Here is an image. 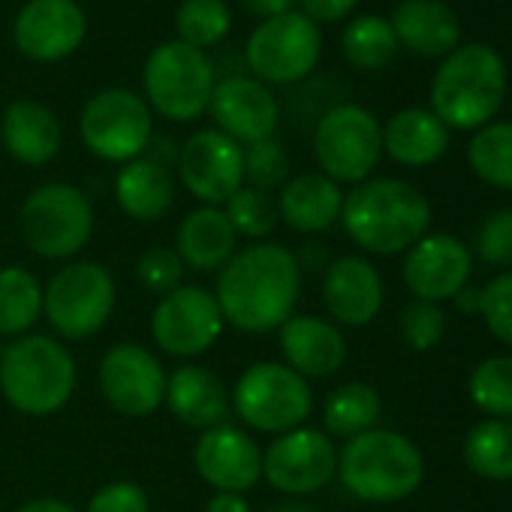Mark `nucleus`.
I'll return each mask as SVG.
<instances>
[{"label":"nucleus","instance_id":"39","mask_svg":"<svg viewBox=\"0 0 512 512\" xmlns=\"http://www.w3.org/2000/svg\"><path fill=\"white\" fill-rule=\"evenodd\" d=\"M184 272L187 266L181 263V256L175 247L169 244H157L139 253L136 260V281L148 296L163 299L166 293L178 290L184 284Z\"/></svg>","mask_w":512,"mask_h":512},{"label":"nucleus","instance_id":"24","mask_svg":"<svg viewBox=\"0 0 512 512\" xmlns=\"http://www.w3.org/2000/svg\"><path fill=\"white\" fill-rule=\"evenodd\" d=\"M398 49L419 58H446L461 46V22L443 0H401L389 19Z\"/></svg>","mask_w":512,"mask_h":512},{"label":"nucleus","instance_id":"27","mask_svg":"<svg viewBox=\"0 0 512 512\" xmlns=\"http://www.w3.org/2000/svg\"><path fill=\"white\" fill-rule=\"evenodd\" d=\"M275 199L284 226L302 235H317L332 229L341 220V208H344L341 184H335L323 172L293 175Z\"/></svg>","mask_w":512,"mask_h":512},{"label":"nucleus","instance_id":"37","mask_svg":"<svg viewBox=\"0 0 512 512\" xmlns=\"http://www.w3.org/2000/svg\"><path fill=\"white\" fill-rule=\"evenodd\" d=\"M232 28V16L226 0H184L175 13L178 40L205 52L217 46Z\"/></svg>","mask_w":512,"mask_h":512},{"label":"nucleus","instance_id":"23","mask_svg":"<svg viewBox=\"0 0 512 512\" xmlns=\"http://www.w3.org/2000/svg\"><path fill=\"white\" fill-rule=\"evenodd\" d=\"M163 407L184 428L193 431H208L214 425H223L232 410L226 383L205 365H193V362H184L169 374Z\"/></svg>","mask_w":512,"mask_h":512},{"label":"nucleus","instance_id":"33","mask_svg":"<svg viewBox=\"0 0 512 512\" xmlns=\"http://www.w3.org/2000/svg\"><path fill=\"white\" fill-rule=\"evenodd\" d=\"M467 163L479 181L512 193V121L479 127L467 145Z\"/></svg>","mask_w":512,"mask_h":512},{"label":"nucleus","instance_id":"4","mask_svg":"<svg viewBox=\"0 0 512 512\" xmlns=\"http://www.w3.org/2000/svg\"><path fill=\"white\" fill-rule=\"evenodd\" d=\"M506 64L497 49L485 43L458 46L443 58L431 79V112L449 130H470L491 124L506 100Z\"/></svg>","mask_w":512,"mask_h":512},{"label":"nucleus","instance_id":"11","mask_svg":"<svg viewBox=\"0 0 512 512\" xmlns=\"http://www.w3.org/2000/svg\"><path fill=\"white\" fill-rule=\"evenodd\" d=\"M85 148L106 163H130L145 157L154 139V118L148 103L127 88H106L94 94L79 118Z\"/></svg>","mask_w":512,"mask_h":512},{"label":"nucleus","instance_id":"26","mask_svg":"<svg viewBox=\"0 0 512 512\" xmlns=\"http://www.w3.org/2000/svg\"><path fill=\"white\" fill-rule=\"evenodd\" d=\"M0 142L25 166H46L61 154L64 130L58 115L40 100H16L0 118Z\"/></svg>","mask_w":512,"mask_h":512},{"label":"nucleus","instance_id":"12","mask_svg":"<svg viewBox=\"0 0 512 512\" xmlns=\"http://www.w3.org/2000/svg\"><path fill=\"white\" fill-rule=\"evenodd\" d=\"M323 55L320 28L302 16L287 13L269 22H260L247 40L244 61L250 73L263 85H293L314 73Z\"/></svg>","mask_w":512,"mask_h":512},{"label":"nucleus","instance_id":"19","mask_svg":"<svg viewBox=\"0 0 512 512\" xmlns=\"http://www.w3.org/2000/svg\"><path fill=\"white\" fill-rule=\"evenodd\" d=\"M208 115L214 121V130H220L241 148L272 139L281 124V106L269 85L247 76L220 79L211 91Z\"/></svg>","mask_w":512,"mask_h":512},{"label":"nucleus","instance_id":"47","mask_svg":"<svg viewBox=\"0 0 512 512\" xmlns=\"http://www.w3.org/2000/svg\"><path fill=\"white\" fill-rule=\"evenodd\" d=\"M13 512H79V509L61 497H34V500H25L22 506H16Z\"/></svg>","mask_w":512,"mask_h":512},{"label":"nucleus","instance_id":"13","mask_svg":"<svg viewBox=\"0 0 512 512\" xmlns=\"http://www.w3.org/2000/svg\"><path fill=\"white\" fill-rule=\"evenodd\" d=\"M223 329L226 320L214 293L199 284H181L178 290L157 299L151 311L154 344L178 362L205 356L220 341Z\"/></svg>","mask_w":512,"mask_h":512},{"label":"nucleus","instance_id":"9","mask_svg":"<svg viewBox=\"0 0 512 512\" xmlns=\"http://www.w3.org/2000/svg\"><path fill=\"white\" fill-rule=\"evenodd\" d=\"M214 85L217 79L208 55L181 40H169L157 46L142 70L148 109L178 124L196 121L199 115L208 112Z\"/></svg>","mask_w":512,"mask_h":512},{"label":"nucleus","instance_id":"21","mask_svg":"<svg viewBox=\"0 0 512 512\" xmlns=\"http://www.w3.org/2000/svg\"><path fill=\"white\" fill-rule=\"evenodd\" d=\"M88 34L85 10L76 0H28L16 16V46L25 58L55 64L70 58Z\"/></svg>","mask_w":512,"mask_h":512},{"label":"nucleus","instance_id":"31","mask_svg":"<svg viewBox=\"0 0 512 512\" xmlns=\"http://www.w3.org/2000/svg\"><path fill=\"white\" fill-rule=\"evenodd\" d=\"M43 320V284L25 266H0V338H22Z\"/></svg>","mask_w":512,"mask_h":512},{"label":"nucleus","instance_id":"32","mask_svg":"<svg viewBox=\"0 0 512 512\" xmlns=\"http://www.w3.org/2000/svg\"><path fill=\"white\" fill-rule=\"evenodd\" d=\"M461 458L470 473L488 482H512V419H482L461 443Z\"/></svg>","mask_w":512,"mask_h":512},{"label":"nucleus","instance_id":"44","mask_svg":"<svg viewBox=\"0 0 512 512\" xmlns=\"http://www.w3.org/2000/svg\"><path fill=\"white\" fill-rule=\"evenodd\" d=\"M359 0H302V16H308L314 25H335L344 22Z\"/></svg>","mask_w":512,"mask_h":512},{"label":"nucleus","instance_id":"10","mask_svg":"<svg viewBox=\"0 0 512 512\" xmlns=\"http://www.w3.org/2000/svg\"><path fill=\"white\" fill-rule=\"evenodd\" d=\"M314 157L335 184H362L383 157V124L356 103L332 106L314 130Z\"/></svg>","mask_w":512,"mask_h":512},{"label":"nucleus","instance_id":"2","mask_svg":"<svg viewBox=\"0 0 512 512\" xmlns=\"http://www.w3.org/2000/svg\"><path fill=\"white\" fill-rule=\"evenodd\" d=\"M341 226L365 253L398 256L428 235L431 205L410 181L368 178L344 193Z\"/></svg>","mask_w":512,"mask_h":512},{"label":"nucleus","instance_id":"22","mask_svg":"<svg viewBox=\"0 0 512 512\" xmlns=\"http://www.w3.org/2000/svg\"><path fill=\"white\" fill-rule=\"evenodd\" d=\"M281 362L305 380L335 377L347 362V338L341 326L314 314H293L278 329Z\"/></svg>","mask_w":512,"mask_h":512},{"label":"nucleus","instance_id":"25","mask_svg":"<svg viewBox=\"0 0 512 512\" xmlns=\"http://www.w3.org/2000/svg\"><path fill=\"white\" fill-rule=\"evenodd\" d=\"M238 235L220 205H199L175 229V250L190 272H220L238 253Z\"/></svg>","mask_w":512,"mask_h":512},{"label":"nucleus","instance_id":"7","mask_svg":"<svg viewBox=\"0 0 512 512\" xmlns=\"http://www.w3.org/2000/svg\"><path fill=\"white\" fill-rule=\"evenodd\" d=\"M115 305V278L94 260L64 263L43 287V320L61 341H91L109 326Z\"/></svg>","mask_w":512,"mask_h":512},{"label":"nucleus","instance_id":"1","mask_svg":"<svg viewBox=\"0 0 512 512\" xmlns=\"http://www.w3.org/2000/svg\"><path fill=\"white\" fill-rule=\"evenodd\" d=\"M214 299L226 326L244 335L278 332L302 299L299 256L275 241H253L217 272Z\"/></svg>","mask_w":512,"mask_h":512},{"label":"nucleus","instance_id":"35","mask_svg":"<svg viewBox=\"0 0 512 512\" xmlns=\"http://www.w3.org/2000/svg\"><path fill=\"white\" fill-rule=\"evenodd\" d=\"M220 208L229 217L235 235L247 238L250 244L253 241H266L281 223L278 199L272 193H266V190H256V187H247V184H241Z\"/></svg>","mask_w":512,"mask_h":512},{"label":"nucleus","instance_id":"46","mask_svg":"<svg viewBox=\"0 0 512 512\" xmlns=\"http://www.w3.org/2000/svg\"><path fill=\"white\" fill-rule=\"evenodd\" d=\"M205 512H253V506L247 503L244 494H226V491H214L211 500L205 503Z\"/></svg>","mask_w":512,"mask_h":512},{"label":"nucleus","instance_id":"28","mask_svg":"<svg viewBox=\"0 0 512 512\" xmlns=\"http://www.w3.org/2000/svg\"><path fill=\"white\" fill-rule=\"evenodd\" d=\"M115 202L136 223H157L175 205L172 169L154 157H136L115 175Z\"/></svg>","mask_w":512,"mask_h":512},{"label":"nucleus","instance_id":"49","mask_svg":"<svg viewBox=\"0 0 512 512\" xmlns=\"http://www.w3.org/2000/svg\"><path fill=\"white\" fill-rule=\"evenodd\" d=\"M4 347H7V344H4V338H0V356H4Z\"/></svg>","mask_w":512,"mask_h":512},{"label":"nucleus","instance_id":"3","mask_svg":"<svg viewBox=\"0 0 512 512\" xmlns=\"http://www.w3.org/2000/svg\"><path fill=\"white\" fill-rule=\"evenodd\" d=\"M79 386V365L70 347L55 335H22L7 341L0 356V395L31 419L61 413Z\"/></svg>","mask_w":512,"mask_h":512},{"label":"nucleus","instance_id":"45","mask_svg":"<svg viewBox=\"0 0 512 512\" xmlns=\"http://www.w3.org/2000/svg\"><path fill=\"white\" fill-rule=\"evenodd\" d=\"M241 7L256 16L260 22H269V19H278V16H287L293 13L296 0H241Z\"/></svg>","mask_w":512,"mask_h":512},{"label":"nucleus","instance_id":"38","mask_svg":"<svg viewBox=\"0 0 512 512\" xmlns=\"http://www.w3.org/2000/svg\"><path fill=\"white\" fill-rule=\"evenodd\" d=\"M290 181V157L287 148L272 136L244 148V184L256 190H281Z\"/></svg>","mask_w":512,"mask_h":512},{"label":"nucleus","instance_id":"14","mask_svg":"<svg viewBox=\"0 0 512 512\" xmlns=\"http://www.w3.org/2000/svg\"><path fill=\"white\" fill-rule=\"evenodd\" d=\"M338 476V443L323 428H293L263 449V479L290 500L323 491Z\"/></svg>","mask_w":512,"mask_h":512},{"label":"nucleus","instance_id":"30","mask_svg":"<svg viewBox=\"0 0 512 512\" xmlns=\"http://www.w3.org/2000/svg\"><path fill=\"white\" fill-rule=\"evenodd\" d=\"M383 413L380 392L365 380H347L335 386L323 401V431L332 440H350L377 428Z\"/></svg>","mask_w":512,"mask_h":512},{"label":"nucleus","instance_id":"18","mask_svg":"<svg viewBox=\"0 0 512 512\" xmlns=\"http://www.w3.org/2000/svg\"><path fill=\"white\" fill-rule=\"evenodd\" d=\"M193 467L211 491L247 494L263 482V446L250 431L223 422L199 431L193 443Z\"/></svg>","mask_w":512,"mask_h":512},{"label":"nucleus","instance_id":"48","mask_svg":"<svg viewBox=\"0 0 512 512\" xmlns=\"http://www.w3.org/2000/svg\"><path fill=\"white\" fill-rule=\"evenodd\" d=\"M272 512H320V509L311 506V503H305V500H287V503L275 506Z\"/></svg>","mask_w":512,"mask_h":512},{"label":"nucleus","instance_id":"36","mask_svg":"<svg viewBox=\"0 0 512 512\" xmlns=\"http://www.w3.org/2000/svg\"><path fill=\"white\" fill-rule=\"evenodd\" d=\"M467 395L485 419H512V356L482 359L470 371Z\"/></svg>","mask_w":512,"mask_h":512},{"label":"nucleus","instance_id":"17","mask_svg":"<svg viewBox=\"0 0 512 512\" xmlns=\"http://www.w3.org/2000/svg\"><path fill=\"white\" fill-rule=\"evenodd\" d=\"M473 272V250L458 238L446 232H428L422 235L407 253L401 278L404 287L419 302H452L467 284Z\"/></svg>","mask_w":512,"mask_h":512},{"label":"nucleus","instance_id":"43","mask_svg":"<svg viewBox=\"0 0 512 512\" xmlns=\"http://www.w3.org/2000/svg\"><path fill=\"white\" fill-rule=\"evenodd\" d=\"M85 512H151V497L133 479H112L91 494Z\"/></svg>","mask_w":512,"mask_h":512},{"label":"nucleus","instance_id":"41","mask_svg":"<svg viewBox=\"0 0 512 512\" xmlns=\"http://www.w3.org/2000/svg\"><path fill=\"white\" fill-rule=\"evenodd\" d=\"M473 250L491 269H512V208H497L479 223Z\"/></svg>","mask_w":512,"mask_h":512},{"label":"nucleus","instance_id":"15","mask_svg":"<svg viewBox=\"0 0 512 512\" xmlns=\"http://www.w3.org/2000/svg\"><path fill=\"white\" fill-rule=\"evenodd\" d=\"M166 365L142 344H112L97 368L103 401L124 419H145L163 407L166 398Z\"/></svg>","mask_w":512,"mask_h":512},{"label":"nucleus","instance_id":"34","mask_svg":"<svg viewBox=\"0 0 512 512\" xmlns=\"http://www.w3.org/2000/svg\"><path fill=\"white\" fill-rule=\"evenodd\" d=\"M341 49H344V58L356 70L374 73V70H383L392 64V58L398 55V40H395L389 19L359 16L344 28Z\"/></svg>","mask_w":512,"mask_h":512},{"label":"nucleus","instance_id":"40","mask_svg":"<svg viewBox=\"0 0 512 512\" xmlns=\"http://www.w3.org/2000/svg\"><path fill=\"white\" fill-rule=\"evenodd\" d=\"M398 332H401V341L413 353H428L446 335V311L434 302L413 299L398 317Z\"/></svg>","mask_w":512,"mask_h":512},{"label":"nucleus","instance_id":"5","mask_svg":"<svg viewBox=\"0 0 512 512\" xmlns=\"http://www.w3.org/2000/svg\"><path fill=\"white\" fill-rule=\"evenodd\" d=\"M338 479L362 503H398L419 491L425 458L419 446L392 428H371L338 449Z\"/></svg>","mask_w":512,"mask_h":512},{"label":"nucleus","instance_id":"20","mask_svg":"<svg viewBox=\"0 0 512 512\" xmlns=\"http://www.w3.org/2000/svg\"><path fill=\"white\" fill-rule=\"evenodd\" d=\"M320 296L335 326L362 329L380 317L383 302H386V287H383L377 266L368 256L347 253L326 266Z\"/></svg>","mask_w":512,"mask_h":512},{"label":"nucleus","instance_id":"42","mask_svg":"<svg viewBox=\"0 0 512 512\" xmlns=\"http://www.w3.org/2000/svg\"><path fill=\"white\" fill-rule=\"evenodd\" d=\"M479 317L500 344L512 347V269L494 275L479 290Z\"/></svg>","mask_w":512,"mask_h":512},{"label":"nucleus","instance_id":"6","mask_svg":"<svg viewBox=\"0 0 512 512\" xmlns=\"http://www.w3.org/2000/svg\"><path fill=\"white\" fill-rule=\"evenodd\" d=\"M229 407L244 431L278 437L308 425L314 413L311 380L296 374L290 365L266 359L247 365L229 389Z\"/></svg>","mask_w":512,"mask_h":512},{"label":"nucleus","instance_id":"8","mask_svg":"<svg viewBox=\"0 0 512 512\" xmlns=\"http://www.w3.org/2000/svg\"><path fill=\"white\" fill-rule=\"evenodd\" d=\"M28 250L49 263L79 260L94 235L91 199L67 181H49L31 190L19 211Z\"/></svg>","mask_w":512,"mask_h":512},{"label":"nucleus","instance_id":"16","mask_svg":"<svg viewBox=\"0 0 512 512\" xmlns=\"http://www.w3.org/2000/svg\"><path fill=\"white\" fill-rule=\"evenodd\" d=\"M181 187L202 205H223L244 184V148L220 130H196L175 157Z\"/></svg>","mask_w":512,"mask_h":512},{"label":"nucleus","instance_id":"29","mask_svg":"<svg viewBox=\"0 0 512 512\" xmlns=\"http://www.w3.org/2000/svg\"><path fill=\"white\" fill-rule=\"evenodd\" d=\"M449 148V127L431 109H401L383 124V154L395 163L422 169L437 163Z\"/></svg>","mask_w":512,"mask_h":512}]
</instances>
